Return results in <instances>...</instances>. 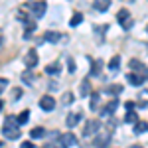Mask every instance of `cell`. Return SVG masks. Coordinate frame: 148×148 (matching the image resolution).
Here are the masks:
<instances>
[{"label": "cell", "mask_w": 148, "mask_h": 148, "mask_svg": "<svg viewBox=\"0 0 148 148\" xmlns=\"http://www.w3.org/2000/svg\"><path fill=\"white\" fill-rule=\"evenodd\" d=\"M99 128H101V123H99V121H87V123H85V128H83V134H85V138L95 136Z\"/></svg>", "instance_id": "obj_4"}, {"label": "cell", "mask_w": 148, "mask_h": 148, "mask_svg": "<svg viewBox=\"0 0 148 148\" xmlns=\"http://www.w3.org/2000/svg\"><path fill=\"white\" fill-rule=\"evenodd\" d=\"M40 107H42L44 111H53V109H56V99H53L51 95H44V97L40 99Z\"/></svg>", "instance_id": "obj_6"}, {"label": "cell", "mask_w": 148, "mask_h": 148, "mask_svg": "<svg viewBox=\"0 0 148 148\" xmlns=\"http://www.w3.org/2000/svg\"><path fill=\"white\" fill-rule=\"evenodd\" d=\"M109 140H111V134H109V132H105V134H101V136L95 140V146H99V148H101V146H105V144H107Z\"/></svg>", "instance_id": "obj_16"}, {"label": "cell", "mask_w": 148, "mask_h": 148, "mask_svg": "<svg viewBox=\"0 0 148 148\" xmlns=\"http://www.w3.org/2000/svg\"><path fill=\"white\" fill-rule=\"evenodd\" d=\"M77 123H79V114H77V113H69L67 119H65V125H67L69 128H73Z\"/></svg>", "instance_id": "obj_10"}, {"label": "cell", "mask_w": 148, "mask_h": 148, "mask_svg": "<svg viewBox=\"0 0 148 148\" xmlns=\"http://www.w3.org/2000/svg\"><path fill=\"white\" fill-rule=\"evenodd\" d=\"M83 22V14L81 12H75L73 16H71V20H69V26H79Z\"/></svg>", "instance_id": "obj_19"}, {"label": "cell", "mask_w": 148, "mask_h": 148, "mask_svg": "<svg viewBox=\"0 0 148 148\" xmlns=\"http://www.w3.org/2000/svg\"><path fill=\"white\" fill-rule=\"evenodd\" d=\"M119 67H121V56H114L111 59V63H109V69L111 71H119Z\"/></svg>", "instance_id": "obj_20"}, {"label": "cell", "mask_w": 148, "mask_h": 148, "mask_svg": "<svg viewBox=\"0 0 148 148\" xmlns=\"http://www.w3.org/2000/svg\"><path fill=\"white\" fill-rule=\"evenodd\" d=\"M28 10L32 12V16L34 18H42L47 10V2L44 0H40V2H32V4H28Z\"/></svg>", "instance_id": "obj_2"}, {"label": "cell", "mask_w": 148, "mask_h": 148, "mask_svg": "<svg viewBox=\"0 0 148 148\" xmlns=\"http://www.w3.org/2000/svg\"><path fill=\"white\" fill-rule=\"evenodd\" d=\"M146 130H148V123H144V121H136L134 123V134H142Z\"/></svg>", "instance_id": "obj_12"}, {"label": "cell", "mask_w": 148, "mask_h": 148, "mask_svg": "<svg viewBox=\"0 0 148 148\" xmlns=\"http://www.w3.org/2000/svg\"><path fill=\"white\" fill-rule=\"evenodd\" d=\"M125 121L126 123H136L138 119H136V113H134V111H128V113H126V116H125Z\"/></svg>", "instance_id": "obj_27"}, {"label": "cell", "mask_w": 148, "mask_h": 148, "mask_svg": "<svg viewBox=\"0 0 148 148\" xmlns=\"http://www.w3.org/2000/svg\"><path fill=\"white\" fill-rule=\"evenodd\" d=\"M0 44H2V34H0Z\"/></svg>", "instance_id": "obj_39"}, {"label": "cell", "mask_w": 148, "mask_h": 148, "mask_svg": "<svg viewBox=\"0 0 148 148\" xmlns=\"http://www.w3.org/2000/svg\"><path fill=\"white\" fill-rule=\"evenodd\" d=\"M103 69V61L101 59H97V61H93V69H91V75H99Z\"/></svg>", "instance_id": "obj_23"}, {"label": "cell", "mask_w": 148, "mask_h": 148, "mask_svg": "<svg viewBox=\"0 0 148 148\" xmlns=\"http://www.w3.org/2000/svg\"><path fill=\"white\" fill-rule=\"evenodd\" d=\"M138 107H148V91H142L138 97Z\"/></svg>", "instance_id": "obj_24"}, {"label": "cell", "mask_w": 148, "mask_h": 148, "mask_svg": "<svg viewBox=\"0 0 148 148\" xmlns=\"http://www.w3.org/2000/svg\"><path fill=\"white\" fill-rule=\"evenodd\" d=\"M107 95H121L123 93V85H109L107 89H105Z\"/></svg>", "instance_id": "obj_14"}, {"label": "cell", "mask_w": 148, "mask_h": 148, "mask_svg": "<svg viewBox=\"0 0 148 148\" xmlns=\"http://www.w3.org/2000/svg\"><path fill=\"white\" fill-rule=\"evenodd\" d=\"M6 85H8V79H4V77H0V93L6 89Z\"/></svg>", "instance_id": "obj_32"}, {"label": "cell", "mask_w": 148, "mask_h": 148, "mask_svg": "<svg viewBox=\"0 0 148 148\" xmlns=\"http://www.w3.org/2000/svg\"><path fill=\"white\" fill-rule=\"evenodd\" d=\"M4 126H18V121H16L14 116H8V119L4 121Z\"/></svg>", "instance_id": "obj_31"}, {"label": "cell", "mask_w": 148, "mask_h": 148, "mask_svg": "<svg viewBox=\"0 0 148 148\" xmlns=\"http://www.w3.org/2000/svg\"><path fill=\"white\" fill-rule=\"evenodd\" d=\"M2 132H4V136L10 138V140L20 138V130H18V126H4V128H2Z\"/></svg>", "instance_id": "obj_7"}, {"label": "cell", "mask_w": 148, "mask_h": 148, "mask_svg": "<svg viewBox=\"0 0 148 148\" xmlns=\"http://www.w3.org/2000/svg\"><path fill=\"white\" fill-rule=\"evenodd\" d=\"M71 101H73V93H71V91H67L63 97H61V103H63V105H69Z\"/></svg>", "instance_id": "obj_29"}, {"label": "cell", "mask_w": 148, "mask_h": 148, "mask_svg": "<svg viewBox=\"0 0 148 148\" xmlns=\"http://www.w3.org/2000/svg\"><path fill=\"white\" fill-rule=\"evenodd\" d=\"M146 30H148V28H146Z\"/></svg>", "instance_id": "obj_42"}, {"label": "cell", "mask_w": 148, "mask_h": 148, "mask_svg": "<svg viewBox=\"0 0 148 148\" xmlns=\"http://www.w3.org/2000/svg\"><path fill=\"white\" fill-rule=\"evenodd\" d=\"M2 107H4V105H2V101H0V111H2Z\"/></svg>", "instance_id": "obj_37"}, {"label": "cell", "mask_w": 148, "mask_h": 148, "mask_svg": "<svg viewBox=\"0 0 148 148\" xmlns=\"http://www.w3.org/2000/svg\"><path fill=\"white\" fill-rule=\"evenodd\" d=\"M22 81L26 83V85H32V83H34V75H32L30 69H26V71L22 73Z\"/></svg>", "instance_id": "obj_21"}, {"label": "cell", "mask_w": 148, "mask_h": 148, "mask_svg": "<svg viewBox=\"0 0 148 148\" xmlns=\"http://www.w3.org/2000/svg\"><path fill=\"white\" fill-rule=\"evenodd\" d=\"M75 69H77L75 61H73V59H69V71H71V73H75Z\"/></svg>", "instance_id": "obj_33"}, {"label": "cell", "mask_w": 148, "mask_h": 148, "mask_svg": "<svg viewBox=\"0 0 148 148\" xmlns=\"http://www.w3.org/2000/svg\"><path fill=\"white\" fill-rule=\"evenodd\" d=\"M56 148H65V146H56Z\"/></svg>", "instance_id": "obj_40"}, {"label": "cell", "mask_w": 148, "mask_h": 148, "mask_svg": "<svg viewBox=\"0 0 148 148\" xmlns=\"http://www.w3.org/2000/svg\"><path fill=\"white\" fill-rule=\"evenodd\" d=\"M132 24H134V20H132V18L128 16V18H126L125 22H121V26H123L125 30H130V28H132Z\"/></svg>", "instance_id": "obj_30"}, {"label": "cell", "mask_w": 148, "mask_h": 148, "mask_svg": "<svg viewBox=\"0 0 148 148\" xmlns=\"http://www.w3.org/2000/svg\"><path fill=\"white\" fill-rule=\"evenodd\" d=\"M111 6V0H95V8L99 12H107Z\"/></svg>", "instance_id": "obj_11"}, {"label": "cell", "mask_w": 148, "mask_h": 148, "mask_svg": "<svg viewBox=\"0 0 148 148\" xmlns=\"http://www.w3.org/2000/svg\"><path fill=\"white\" fill-rule=\"evenodd\" d=\"M28 119H30V111L26 109V111H22V113L18 114V119H16V121H18V125H26V123H28Z\"/></svg>", "instance_id": "obj_22"}, {"label": "cell", "mask_w": 148, "mask_h": 148, "mask_svg": "<svg viewBox=\"0 0 148 148\" xmlns=\"http://www.w3.org/2000/svg\"><path fill=\"white\" fill-rule=\"evenodd\" d=\"M126 79H128V83H132V85H134V87H136V85H142V77H138L136 73H128V75H126Z\"/></svg>", "instance_id": "obj_15"}, {"label": "cell", "mask_w": 148, "mask_h": 148, "mask_svg": "<svg viewBox=\"0 0 148 148\" xmlns=\"http://www.w3.org/2000/svg\"><path fill=\"white\" fill-rule=\"evenodd\" d=\"M24 63H26V67H28V69H34L36 65H38V51H36V49H30V51H26Z\"/></svg>", "instance_id": "obj_5"}, {"label": "cell", "mask_w": 148, "mask_h": 148, "mask_svg": "<svg viewBox=\"0 0 148 148\" xmlns=\"http://www.w3.org/2000/svg\"><path fill=\"white\" fill-rule=\"evenodd\" d=\"M130 69H132V73H136L138 77H142V79L146 81L148 79V67L142 63V61H138V59H130Z\"/></svg>", "instance_id": "obj_1"}, {"label": "cell", "mask_w": 148, "mask_h": 148, "mask_svg": "<svg viewBox=\"0 0 148 148\" xmlns=\"http://www.w3.org/2000/svg\"><path fill=\"white\" fill-rule=\"evenodd\" d=\"M128 16H130V14H128V10H121L119 14H116V20H119V24H121V22H125Z\"/></svg>", "instance_id": "obj_28"}, {"label": "cell", "mask_w": 148, "mask_h": 148, "mask_svg": "<svg viewBox=\"0 0 148 148\" xmlns=\"http://www.w3.org/2000/svg\"><path fill=\"white\" fill-rule=\"evenodd\" d=\"M34 30H36V24L30 22V24H28V28H26V32H24V40H30L32 34H34Z\"/></svg>", "instance_id": "obj_25"}, {"label": "cell", "mask_w": 148, "mask_h": 148, "mask_svg": "<svg viewBox=\"0 0 148 148\" xmlns=\"http://www.w3.org/2000/svg\"><path fill=\"white\" fill-rule=\"evenodd\" d=\"M49 89H51V91H56V89H57V83H53V81H51V83H49Z\"/></svg>", "instance_id": "obj_36"}, {"label": "cell", "mask_w": 148, "mask_h": 148, "mask_svg": "<svg viewBox=\"0 0 148 148\" xmlns=\"http://www.w3.org/2000/svg\"><path fill=\"white\" fill-rule=\"evenodd\" d=\"M0 146H2V142H0Z\"/></svg>", "instance_id": "obj_41"}, {"label": "cell", "mask_w": 148, "mask_h": 148, "mask_svg": "<svg viewBox=\"0 0 148 148\" xmlns=\"http://www.w3.org/2000/svg\"><path fill=\"white\" fill-rule=\"evenodd\" d=\"M89 93H91V83H89V77H85V79L81 81L79 95H81V97H89Z\"/></svg>", "instance_id": "obj_8"}, {"label": "cell", "mask_w": 148, "mask_h": 148, "mask_svg": "<svg viewBox=\"0 0 148 148\" xmlns=\"http://www.w3.org/2000/svg\"><path fill=\"white\" fill-rule=\"evenodd\" d=\"M99 99H101V95H99V93H91V109H93V111L97 109V105H99Z\"/></svg>", "instance_id": "obj_26"}, {"label": "cell", "mask_w": 148, "mask_h": 148, "mask_svg": "<svg viewBox=\"0 0 148 148\" xmlns=\"http://www.w3.org/2000/svg\"><path fill=\"white\" fill-rule=\"evenodd\" d=\"M57 142H59V146H75L77 144V138L73 132H63V134H59L57 136Z\"/></svg>", "instance_id": "obj_3"}, {"label": "cell", "mask_w": 148, "mask_h": 148, "mask_svg": "<svg viewBox=\"0 0 148 148\" xmlns=\"http://www.w3.org/2000/svg\"><path fill=\"white\" fill-rule=\"evenodd\" d=\"M32 138H42V136H46V128L44 126H36V128H32Z\"/></svg>", "instance_id": "obj_17"}, {"label": "cell", "mask_w": 148, "mask_h": 148, "mask_svg": "<svg viewBox=\"0 0 148 148\" xmlns=\"http://www.w3.org/2000/svg\"><path fill=\"white\" fill-rule=\"evenodd\" d=\"M44 38H46L47 42H51V44H57L61 36L57 34V32H46V34H44Z\"/></svg>", "instance_id": "obj_18"}, {"label": "cell", "mask_w": 148, "mask_h": 148, "mask_svg": "<svg viewBox=\"0 0 148 148\" xmlns=\"http://www.w3.org/2000/svg\"><path fill=\"white\" fill-rule=\"evenodd\" d=\"M20 148H36L34 144H32V142H22V146Z\"/></svg>", "instance_id": "obj_35"}, {"label": "cell", "mask_w": 148, "mask_h": 148, "mask_svg": "<svg viewBox=\"0 0 148 148\" xmlns=\"http://www.w3.org/2000/svg\"><path fill=\"white\" fill-rule=\"evenodd\" d=\"M130 148H142V146H130Z\"/></svg>", "instance_id": "obj_38"}, {"label": "cell", "mask_w": 148, "mask_h": 148, "mask_svg": "<svg viewBox=\"0 0 148 148\" xmlns=\"http://www.w3.org/2000/svg\"><path fill=\"white\" fill-rule=\"evenodd\" d=\"M134 109V103L132 101H126V111H132Z\"/></svg>", "instance_id": "obj_34"}, {"label": "cell", "mask_w": 148, "mask_h": 148, "mask_svg": "<svg viewBox=\"0 0 148 148\" xmlns=\"http://www.w3.org/2000/svg\"><path fill=\"white\" fill-rule=\"evenodd\" d=\"M59 71H61V65H59V63H49L46 67L47 75H59Z\"/></svg>", "instance_id": "obj_13"}, {"label": "cell", "mask_w": 148, "mask_h": 148, "mask_svg": "<svg viewBox=\"0 0 148 148\" xmlns=\"http://www.w3.org/2000/svg\"><path fill=\"white\" fill-rule=\"evenodd\" d=\"M116 107H119V101H111L109 103V105H107V109H105V111H103V116H105V119H109V116H111V114L114 113V111H116Z\"/></svg>", "instance_id": "obj_9"}]
</instances>
